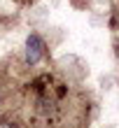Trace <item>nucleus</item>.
<instances>
[{
    "label": "nucleus",
    "mask_w": 119,
    "mask_h": 128,
    "mask_svg": "<svg viewBox=\"0 0 119 128\" xmlns=\"http://www.w3.org/2000/svg\"><path fill=\"white\" fill-rule=\"evenodd\" d=\"M44 54H47V44H44V40L38 35V33H31L26 37V63L28 65H38Z\"/></svg>",
    "instance_id": "nucleus-1"
},
{
    "label": "nucleus",
    "mask_w": 119,
    "mask_h": 128,
    "mask_svg": "<svg viewBox=\"0 0 119 128\" xmlns=\"http://www.w3.org/2000/svg\"><path fill=\"white\" fill-rule=\"evenodd\" d=\"M0 128H14L12 124H0Z\"/></svg>",
    "instance_id": "nucleus-2"
}]
</instances>
